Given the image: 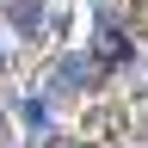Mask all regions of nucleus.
Listing matches in <instances>:
<instances>
[{
  "label": "nucleus",
  "mask_w": 148,
  "mask_h": 148,
  "mask_svg": "<svg viewBox=\"0 0 148 148\" xmlns=\"http://www.w3.org/2000/svg\"><path fill=\"white\" fill-rule=\"evenodd\" d=\"M123 56H130V37L111 18H99V62H123Z\"/></svg>",
  "instance_id": "f257e3e1"
}]
</instances>
